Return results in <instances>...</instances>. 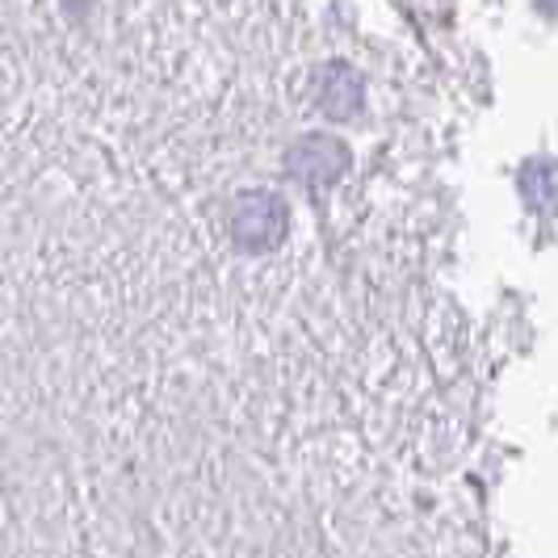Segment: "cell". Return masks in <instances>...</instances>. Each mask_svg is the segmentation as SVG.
Wrapping results in <instances>:
<instances>
[{
	"label": "cell",
	"instance_id": "cell-3",
	"mask_svg": "<svg viewBox=\"0 0 558 558\" xmlns=\"http://www.w3.org/2000/svg\"><path fill=\"white\" fill-rule=\"evenodd\" d=\"M319 106H324L328 118H349V113H357V106H362V81H357V72H349V68H340V63L328 68Z\"/></svg>",
	"mask_w": 558,
	"mask_h": 558
},
{
	"label": "cell",
	"instance_id": "cell-2",
	"mask_svg": "<svg viewBox=\"0 0 558 558\" xmlns=\"http://www.w3.org/2000/svg\"><path fill=\"white\" fill-rule=\"evenodd\" d=\"M286 168H290V177H299L303 185L311 190H324V185H332L344 177V168H349V147L332 135H307V140H299L290 151H286Z\"/></svg>",
	"mask_w": 558,
	"mask_h": 558
},
{
	"label": "cell",
	"instance_id": "cell-1",
	"mask_svg": "<svg viewBox=\"0 0 558 558\" xmlns=\"http://www.w3.org/2000/svg\"><path fill=\"white\" fill-rule=\"evenodd\" d=\"M290 210L278 194H244L231 210V240L244 252H269L286 240Z\"/></svg>",
	"mask_w": 558,
	"mask_h": 558
},
{
	"label": "cell",
	"instance_id": "cell-4",
	"mask_svg": "<svg viewBox=\"0 0 558 558\" xmlns=\"http://www.w3.org/2000/svg\"><path fill=\"white\" fill-rule=\"evenodd\" d=\"M521 190L537 210H555L558 206V160H533L521 172Z\"/></svg>",
	"mask_w": 558,
	"mask_h": 558
}]
</instances>
